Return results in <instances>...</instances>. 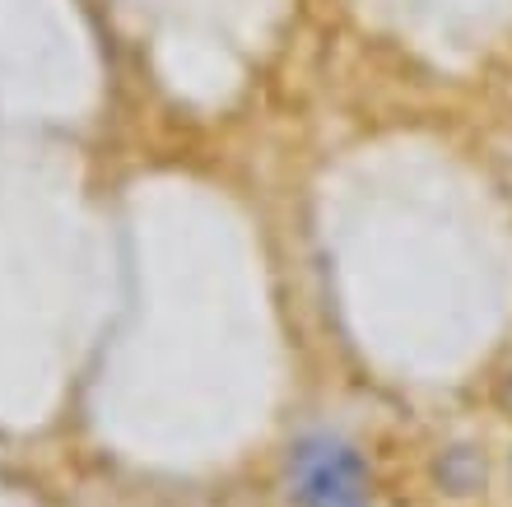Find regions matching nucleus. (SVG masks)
<instances>
[{
	"mask_svg": "<svg viewBox=\"0 0 512 507\" xmlns=\"http://www.w3.org/2000/svg\"><path fill=\"white\" fill-rule=\"evenodd\" d=\"M289 484L303 507H364L368 470L354 447L331 438L298 442L289 456Z\"/></svg>",
	"mask_w": 512,
	"mask_h": 507,
	"instance_id": "obj_1",
	"label": "nucleus"
}]
</instances>
